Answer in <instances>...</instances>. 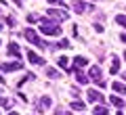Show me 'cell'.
Listing matches in <instances>:
<instances>
[{"instance_id": "obj_17", "label": "cell", "mask_w": 126, "mask_h": 115, "mask_svg": "<svg viewBox=\"0 0 126 115\" xmlns=\"http://www.w3.org/2000/svg\"><path fill=\"white\" fill-rule=\"evenodd\" d=\"M0 107H4V109H11V107H13V102H11L9 98H4V96H0Z\"/></svg>"}, {"instance_id": "obj_31", "label": "cell", "mask_w": 126, "mask_h": 115, "mask_svg": "<svg viewBox=\"0 0 126 115\" xmlns=\"http://www.w3.org/2000/svg\"><path fill=\"white\" fill-rule=\"evenodd\" d=\"M63 115H72V113H69V111H65V113H63Z\"/></svg>"}, {"instance_id": "obj_33", "label": "cell", "mask_w": 126, "mask_h": 115, "mask_svg": "<svg viewBox=\"0 0 126 115\" xmlns=\"http://www.w3.org/2000/svg\"><path fill=\"white\" fill-rule=\"evenodd\" d=\"M0 29H2V25H0Z\"/></svg>"}, {"instance_id": "obj_26", "label": "cell", "mask_w": 126, "mask_h": 115, "mask_svg": "<svg viewBox=\"0 0 126 115\" xmlns=\"http://www.w3.org/2000/svg\"><path fill=\"white\" fill-rule=\"evenodd\" d=\"M13 2H15L17 6H21V2H23V0H13Z\"/></svg>"}, {"instance_id": "obj_13", "label": "cell", "mask_w": 126, "mask_h": 115, "mask_svg": "<svg viewBox=\"0 0 126 115\" xmlns=\"http://www.w3.org/2000/svg\"><path fill=\"white\" fill-rule=\"evenodd\" d=\"M109 102H111L116 109H122V107H124V101H122V98H118V96H111V98H109Z\"/></svg>"}, {"instance_id": "obj_2", "label": "cell", "mask_w": 126, "mask_h": 115, "mask_svg": "<svg viewBox=\"0 0 126 115\" xmlns=\"http://www.w3.org/2000/svg\"><path fill=\"white\" fill-rule=\"evenodd\" d=\"M23 36H25V40L30 42V44L38 46V48H46V44L40 40V38H38V34H36L34 29H25V31H23Z\"/></svg>"}, {"instance_id": "obj_5", "label": "cell", "mask_w": 126, "mask_h": 115, "mask_svg": "<svg viewBox=\"0 0 126 115\" xmlns=\"http://www.w3.org/2000/svg\"><path fill=\"white\" fill-rule=\"evenodd\" d=\"M0 69H2V71H21L23 65H21V61H15V63H0Z\"/></svg>"}, {"instance_id": "obj_1", "label": "cell", "mask_w": 126, "mask_h": 115, "mask_svg": "<svg viewBox=\"0 0 126 115\" xmlns=\"http://www.w3.org/2000/svg\"><path fill=\"white\" fill-rule=\"evenodd\" d=\"M38 23L42 25V34H46V36H61V27L55 25V23H48V19H40Z\"/></svg>"}, {"instance_id": "obj_10", "label": "cell", "mask_w": 126, "mask_h": 115, "mask_svg": "<svg viewBox=\"0 0 126 115\" xmlns=\"http://www.w3.org/2000/svg\"><path fill=\"white\" fill-rule=\"evenodd\" d=\"M93 9V6H88V4H84V2H74V11H76V13H84V11H90Z\"/></svg>"}, {"instance_id": "obj_25", "label": "cell", "mask_w": 126, "mask_h": 115, "mask_svg": "<svg viewBox=\"0 0 126 115\" xmlns=\"http://www.w3.org/2000/svg\"><path fill=\"white\" fill-rule=\"evenodd\" d=\"M120 40H122V42L126 44V34H122V36H120Z\"/></svg>"}, {"instance_id": "obj_4", "label": "cell", "mask_w": 126, "mask_h": 115, "mask_svg": "<svg viewBox=\"0 0 126 115\" xmlns=\"http://www.w3.org/2000/svg\"><path fill=\"white\" fill-rule=\"evenodd\" d=\"M88 77H90L93 82H97L99 86H103V75H101V67H97V65H94V67H90Z\"/></svg>"}, {"instance_id": "obj_6", "label": "cell", "mask_w": 126, "mask_h": 115, "mask_svg": "<svg viewBox=\"0 0 126 115\" xmlns=\"http://www.w3.org/2000/svg\"><path fill=\"white\" fill-rule=\"evenodd\" d=\"M27 59H30V63H32V65H44V59H42V57H38V54L36 52H34V50H27Z\"/></svg>"}, {"instance_id": "obj_24", "label": "cell", "mask_w": 126, "mask_h": 115, "mask_svg": "<svg viewBox=\"0 0 126 115\" xmlns=\"http://www.w3.org/2000/svg\"><path fill=\"white\" fill-rule=\"evenodd\" d=\"M72 96H80V90H78V88H72Z\"/></svg>"}, {"instance_id": "obj_18", "label": "cell", "mask_w": 126, "mask_h": 115, "mask_svg": "<svg viewBox=\"0 0 126 115\" xmlns=\"http://www.w3.org/2000/svg\"><path fill=\"white\" fill-rule=\"evenodd\" d=\"M120 71V59H113V63H111V71L109 73H118Z\"/></svg>"}, {"instance_id": "obj_7", "label": "cell", "mask_w": 126, "mask_h": 115, "mask_svg": "<svg viewBox=\"0 0 126 115\" xmlns=\"http://www.w3.org/2000/svg\"><path fill=\"white\" fill-rule=\"evenodd\" d=\"M9 54H11V57H15L17 61L21 59V48H19L17 42H11V44H9Z\"/></svg>"}, {"instance_id": "obj_15", "label": "cell", "mask_w": 126, "mask_h": 115, "mask_svg": "<svg viewBox=\"0 0 126 115\" xmlns=\"http://www.w3.org/2000/svg\"><path fill=\"white\" fill-rule=\"evenodd\" d=\"M46 75H48V80H59V77H61V73H59V71H55L53 67L46 71Z\"/></svg>"}, {"instance_id": "obj_32", "label": "cell", "mask_w": 126, "mask_h": 115, "mask_svg": "<svg viewBox=\"0 0 126 115\" xmlns=\"http://www.w3.org/2000/svg\"><path fill=\"white\" fill-rule=\"evenodd\" d=\"M124 59H126V52H124Z\"/></svg>"}, {"instance_id": "obj_8", "label": "cell", "mask_w": 126, "mask_h": 115, "mask_svg": "<svg viewBox=\"0 0 126 115\" xmlns=\"http://www.w3.org/2000/svg\"><path fill=\"white\" fill-rule=\"evenodd\" d=\"M88 101L90 102H103V94L97 90H88Z\"/></svg>"}, {"instance_id": "obj_11", "label": "cell", "mask_w": 126, "mask_h": 115, "mask_svg": "<svg viewBox=\"0 0 126 115\" xmlns=\"http://www.w3.org/2000/svg\"><path fill=\"white\" fill-rule=\"evenodd\" d=\"M88 65V59L86 57H76L74 59V67H86Z\"/></svg>"}, {"instance_id": "obj_3", "label": "cell", "mask_w": 126, "mask_h": 115, "mask_svg": "<svg viewBox=\"0 0 126 115\" xmlns=\"http://www.w3.org/2000/svg\"><path fill=\"white\" fill-rule=\"evenodd\" d=\"M50 19H57V21H67V11H59V9H48L46 11Z\"/></svg>"}, {"instance_id": "obj_9", "label": "cell", "mask_w": 126, "mask_h": 115, "mask_svg": "<svg viewBox=\"0 0 126 115\" xmlns=\"http://www.w3.org/2000/svg\"><path fill=\"white\" fill-rule=\"evenodd\" d=\"M50 105H53V101H50L48 96H42L40 98V105H38V111H46Z\"/></svg>"}, {"instance_id": "obj_19", "label": "cell", "mask_w": 126, "mask_h": 115, "mask_svg": "<svg viewBox=\"0 0 126 115\" xmlns=\"http://www.w3.org/2000/svg\"><path fill=\"white\" fill-rule=\"evenodd\" d=\"M94 115H109V113H107V109L101 105V107H94Z\"/></svg>"}, {"instance_id": "obj_21", "label": "cell", "mask_w": 126, "mask_h": 115, "mask_svg": "<svg viewBox=\"0 0 126 115\" xmlns=\"http://www.w3.org/2000/svg\"><path fill=\"white\" fill-rule=\"evenodd\" d=\"M59 65H61L63 69H67V67H69V61H67V57H59Z\"/></svg>"}, {"instance_id": "obj_14", "label": "cell", "mask_w": 126, "mask_h": 115, "mask_svg": "<svg viewBox=\"0 0 126 115\" xmlns=\"http://www.w3.org/2000/svg\"><path fill=\"white\" fill-rule=\"evenodd\" d=\"M76 80L78 82H80V84H88V80H90V77H88V75H84V73H80V71H76Z\"/></svg>"}, {"instance_id": "obj_23", "label": "cell", "mask_w": 126, "mask_h": 115, "mask_svg": "<svg viewBox=\"0 0 126 115\" xmlns=\"http://www.w3.org/2000/svg\"><path fill=\"white\" fill-rule=\"evenodd\" d=\"M59 46H61V48H69V42L67 40H61V42H59Z\"/></svg>"}, {"instance_id": "obj_20", "label": "cell", "mask_w": 126, "mask_h": 115, "mask_svg": "<svg viewBox=\"0 0 126 115\" xmlns=\"http://www.w3.org/2000/svg\"><path fill=\"white\" fill-rule=\"evenodd\" d=\"M116 23H118V25H122V27H126V15H118Z\"/></svg>"}, {"instance_id": "obj_29", "label": "cell", "mask_w": 126, "mask_h": 115, "mask_svg": "<svg viewBox=\"0 0 126 115\" xmlns=\"http://www.w3.org/2000/svg\"><path fill=\"white\" fill-rule=\"evenodd\" d=\"M2 84H4V80H2V75H0V86H2Z\"/></svg>"}, {"instance_id": "obj_28", "label": "cell", "mask_w": 126, "mask_h": 115, "mask_svg": "<svg viewBox=\"0 0 126 115\" xmlns=\"http://www.w3.org/2000/svg\"><path fill=\"white\" fill-rule=\"evenodd\" d=\"M9 115H19V113H17V111H11V113H9Z\"/></svg>"}, {"instance_id": "obj_30", "label": "cell", "mask_w": 126, "mask_h": 115, "mask_svg": "<svg viewBox=\"0 0 126 115\" xmlns=\"http://www.w3.org/2000/svg\"><path fill=\"white\" fill-rule=\"evenodd\" d=\"M122 77H124V80H126V71H122Z\"/></svg>"}, {"instance_id": "obj_12", "label": "cell", "mask_w": 126, "mask_h": 115, "mask_svg": "<svg viewBox=\"0 0 126 115\" xmlns=\"http://www.w3.org/2000/svg\"><path fill=\"white\" fill-rule=\"evenodd\" d=\"M113 90H116L118 94H126V84H122V82H113V86H111Z\"/></svg>"}, {"instance_id": "obj_34", "label": "cell", "mask_w": 126, "mask_h": 115, "mask_svg": "<svg viewBox=\"0 0 126 115\" xmlns=\"http://www.w3.org/2000/svg\"><path fill=\"white\" fill-rule=\"evenodd\" d=\"M118 115H122V113H118Z\"/></svg>"}, {"instance_id": "obj_27", "label": "cell", "mask_w": 126, "mask_h": 115, "mask_svg": "<svg viewBox=\"0 0 126 115\" xmlns=\"http://www.w3.org/2000/svg\"><path fill=\"white\" fill-rule=\"evenodd\" d=\"M48 2H53V4H57V2H61V0H48Z\"/></svg>"}, {"instance_id": "obj_22", "label": "cell", "mask_w": 126, "mask_h": 115, "mask_svg": "<svg viewBox=\"0 0 126 115\" xmlns=\"http://www.w3.org/2000/svg\"><path fill=\"white\" fill-rule=\"evenodd\" d=\"M27 21H30V23H36V21H40V17H38V15H27Z\"/></svg>"}, {"instance_id": "obj_16", "label": "cell", "mask_w": 126, "mask_h": 115, "mask_svg": "<svg viewBox=\"0 0 126 115\" xmlns=\"http://www.w3.org/2000/svg\"><path fill=\"white\" fill-rule=\"evenodd\" d=\"M84 107H86V105H84L82 101H74V102H72V109H74V111H84Z\"/></svg>"}]
</instances>
